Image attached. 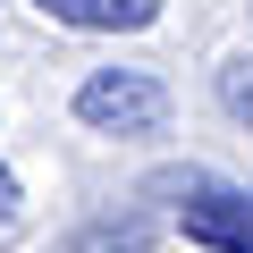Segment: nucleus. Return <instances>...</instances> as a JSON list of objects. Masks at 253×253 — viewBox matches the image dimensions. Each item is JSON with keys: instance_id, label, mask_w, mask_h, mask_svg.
<instances>
[{"instance_id": "nucleus-1", "label": "nucleus", "mask_w": 253, "mask_h": 253, "mask_svg": "<svg viewBox=\"0 0 253 253\" xmlns=\"http://www.w3.org/2000/svg\"><path fill=\"white\" fill-rule=\"evenodd\" d=\"M76 118L93 135H161L169 126V84L152 68H93L76 84Z\"/></svg>"}, {"instance_id": "nucleus-5", "label": "nucleus", "mask_w": 253, "mask_h": 253, "mask_svg": "<svg viewBox=\"0 0 253 253\" xmlns=\"http://www.w3.org/2000/svg\"><path fill=\"white\" fill-rule=\"evenodd\" d=\"M219 101H228V118H253V51L219 68Z\"/></svg>"}, {"instance_id": "nucleus-4", "label": "nucleus", "mask_w": 253, "mask_h": 253, "mask_svg": "<svg viewBox=\"0 0 253 253\" xmlns=\"http://www.w3.org/2000/svg\"><path fill=\"white\" fill-rule=\"evenodd\" d=\"M144 245H152L144 219H126V228H84V236H76V253H144Z\"/></svg>"}, {"instance_id": "nucleus-2", "label": "nucleus", "mask_w": 253, "mask_h": 253, "mask_svg": "<svg viewBox=\"0 0 253 253\" xmlns=\"http://www.w3.org/2000/svg\"><path fill=\"white\" fill-rule=\"evenodd\" d=\"M177 228L194 245H211V253H253V194L194 177V203H177Z\"/></svg>"}, {"instance_id": "nucleus-3", "label": "nucleus", "mask_w": 253, "mask_h": 253, "mask_svg": "<svg viewBox=\"0 0 253 253\" xmlns=\"http://www.w3.org/2000/svg\"><path fill=\"white\" fill-rule=\"evenodd\" d=\"M51 26H76V34H135L161 17V0H34Z\"/></svg>"}, {"instance_id": "nucleus-6", "label": "nucleus", "mask_w": 253, "mask_h": 253, "mask_svg": "<svg viewBox=\"0 0 253 253\" xmlns=\"http://www.w3.org/2000/svg\"><path fill=\"white\" fill-rule=\"evenodd\" d=\"M17 219H26V203H17V177H9V169H0V236H9Z\"/></svg>"}]
</instances>
